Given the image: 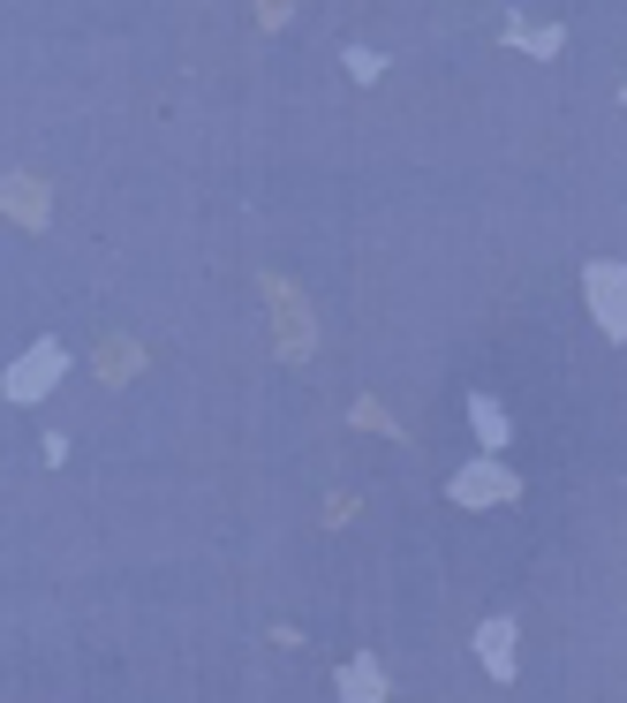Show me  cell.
Listing matches in <instances>:
<instances>
[{"label":"cell","mask_w":627,"mask_h":703,"mask_svg":"<svg viewBox=\"0 0 627 703\" xmlns=\"http://www.w3.org/2000/svg\"><path fill=\"white\" fill-rule=\"evenodd\" d=\"M590 311L613 341H627V265H590Z\"/></svg>","instance_id":"obj_1"},{"label":"cell","mask_w":627,"mask_h":703,"mask_svg":"<svg viewBox=\"0 0 627 703\" xmlns=\"http://www.w3.org/2000/svg\"><path fill=\"white\" fill-rule=\"evenodd\" d=\"M61 363H68V355H61V341H38L23 363H8V401H38V393L61 378Z\"/></svg>","instance_id":"obj_2"},{"label":"cell","mask_w":627,"mask_h":703,"mask_svg":"<svg viewBox=\"0 0 627 703\" xmlns=\"http://www.w3.org/2000/svg\"><path fill=\"white\" fill-rule=\"evenodd\" d=\"M454 500H462V507H491V500H514V477L499 469V454H484V462H469V469L454 477Z\"/></svg>","instance_id":"obj_3"},{"label":"cell","mask_w":627,"mask_h":703,"mask_svg":"<svg viewBox=\"0 0 627 703\" xmlns=\"http://www.w3.org/2000/svg\"><path fill=\"white\" fill-rule=\"evenodd\" d=\"M476 658L506 681V674H514V628H506V620H484V628H476Z\"/></svg>","instance_id":"obj_4"},{"label":"cell","mask_w":627,"mask_h":703,"mask_svg":"<svg viewBox=\"0 0 627 703\" xmlns=\"http://www.w3.org/2000/svg\"><path fill=\"white\" fill-rule=\"evenodd\" d=\"M469 416H476V431H484V447L499 454V447H506V416H499V409H491L484 393H476V401H469Z\"/></svg>","instance_id":"obj_5"},{"label":"cell","mask_w":627,"mask_h":703,"mask_svg":"<svg viewBox=\"0 0 627 703\" xmlns=\"http://www.w3.org/2000/svg\"><path fill=\"white\" fill-rule=\"evenodd\" d=\"M348 76H363V84H371V76H378V53H371V46H348Z\"/></svg>","instance_id":"obj_6"},{"label":"cell","mask_w":627,"mask_h":703,"mask_svg":"<svg viewBox=\"0 0 627 703\" xmlns=\"http://www.w3.org/2000/svg\"><path fill=\"white\" fill-rule=\"evenodd\" d=\"M340 696H386V689H371V666H348V689Z\"/></svg>","instance_id":"obj_7"}]
</instances>
